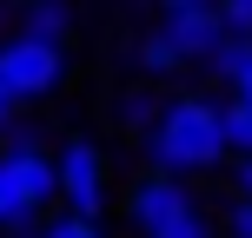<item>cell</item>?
<instances>
[{"instance_id":"cell-19","label":"cell","mask_w":252,"mask_h":238,"mask_svg":"<svg viewBox=\"0 0 252 238\" xmlns=\"http://www.w3.org/2000/svg\"><path fill=\"white\" fill-rule=\"evenodd\" d=\"M13 238H40V232H13Z\"/></svg>"},{"instance_id":"cell-11","label":"cell","mask_w":252,"mask_h":238,"mask_svg":"<svg viewBox=\"0 0 252 238\" xmlns=\"http://www.w3.org/2000/svg\"><path fill=\"white\" fill-rule=\"evenodd\" d=\"M133 60H139V73H146V79H166V73H179V60H173V47H166L159 33H139V47H133Z\"/></svg>"},{"instance_id":"cell-17","label":"cell","mask_w":252,"mask_h":238,"mask_svg":"<svg viewBox=\"0 0 252 238\" xmlns=\"http://www.w3.org/2000/svg\"><path fill=\"white\" fill-rule=\"evenodd\" d=\"M232 100H246V106H252V66H246L239 79H232Z\"/></svg>"},{"instance_id":"cell-14","label":"cell","mask_w":252,"mask_h":238,"mask_svg":"<svg viewBox=\"0 0 252 238\" xmlns=\"http://www.w3.org/2000/svg\"><path fill=\"white\" fill-rule=\"evenodd\" d=\"M226 238H252V199H232L226 205Z\"/></svg>"},{"instance_id":"cell-16","label":"cell","mask_w":252,"mask_h":238,"mask_svg":"<svg viewBox=\"0 0 252 238\" xmlns=\"http://www.w3.org/2000/svg\"><path fill=\"white\" fill-rule=\"evenodd\" d=\"M232 199H252V152H239V165H232Z\"/></svg>"},{"instance_id":"cell-9","label":"cell","mask_w":252,"mask_h":238,"mask_svg":"<svg viewBox=\"0 0 252 238\" xmlns=\"http://www.w3.org/2000/svg\"><path fill=\"white\" fill-rule=\"evenodd\" d=\"M146 238H219V225H213V212L192 199V205H179V212L166 218L159 232H146Z\"/></svg>"},{"instance_id":"cell-2","label":"cell","mask_w":252,"mask_h":238,"mask_svg":"<svg viewBox=\"0 0 252 238\" xmlns=\"http://www.w3.org/2000/svg\"><path fill=\"white\" fill-rule=\"evenodd\" d=\"M53 199L66 205L73 218H100L106 212V152L93 139H66L60 159H53Z\"/></svg>"},{"instance_id":"cell-4","label":"cell","mask_w":252,"mask_h":238,"mask_svg":"<svg viewBox=\"0 0 252 238\" xmlns=\"http://www.w3.org/2000/svg\"><path fill=\"white\" fill-rule=\"evenodd\" d=\"M153 33L173 47V60H179V66H206V53L226 40V26H219V13H213V7H166V20L153 26Z\"/></svg>"},{"instance_id":"cell-1","label":"cell","mask_w":252,"mask_h":238,"mask_svg":"<svg viewBox=\"0 0 252 238\" xmlns=\"http://www.w3.org/2000/svg\"><path fill=\"white\" fill-rule=\"evenodd\" d=\"M139 139H146L153 172H166V179H206V172H219V165L232 159L226 132H219V106L199 100V93L159 100V113H153V126Z\"/></svg>"},{"instance_id":"cell-15","label":"cell","mask_w":252,"mask_h":238,"mask_svg":"<svg viewBox=\"0 0 252 238\" xmlns=\"http://www.w3.org/2000/svg\"><path fill=\"white\" fill-rule=\"evenodd\" d=\"M13 113H27V106H20V93H13V79H7V66H0V126H7Z\"/></svg>"},{"instance_id":"cell-13","label":"cell","mask_w":252,"mask_h":238,"mask_svg":"<svg viewBox=\"0 0 252 238\" xmlns=\"http://www.w3.org/2000/svg\"><path fill=\"white\" fill-rule=\"evenodd\" d=\"M40 238H106V232H100V218H73V212H66V218H53Z\"/></svg>"},{"instance_id":"cell-18","label":"cell","mask_w":252,"mask_h":238,"mask_svg":"<svg viewBox=\"0 0 252 238\" xmlns=\"http://www.w3.org/2000/svg\"><path fill=\"white\" fill-rule=\"evenodd\" d=\"M159 7H213V0H159Z\"/></svg>"},{"instance_id":"cell-5","label":"cell","mask_w":252,"mask_h":238,"mask_svg":"<svg viewBox=\"0 0 252 238\" xmlns=\"http://www.w3.org/2000/svg\"><path fill=\"white\" fill-rule=\"evenodd\" d=\"M179 205H192L186 179H166V172H146V179H133V192H126V225H133L139 238H146V232H159L166 218L179 212Z\"/></svg>"},{"instance_id":"cell-10","label":"cell","mask_w":252,"mask_h":238,"mask_svg":"<svg viewBox=\"0 0 252 238\" xmlns=\"http://www.w3.org/2000/svg\"><path fill=\"white\" fill-rule=\"evenodd\" d=\"M219 132H226V152H252V106L226 100L219 106Z\"/></svg>"},{"instance_id":"cell-7","label":"cell","mask_w":252,"mask_h":238,"mask_svg":"<svg viewBox=\"0 0 252 238\" xmlns=\"http://www.w3.org/2000/svg\"><path fill=\"white\" fill-rule=\"evenodd\" d=\"M246 66H252V33H226L213 53H206V73H213L219 86H232V79H239Z\"/></svg>"},{"instance_id":"cell-6","label":"cell","mask_w":252,"mask_h":238,"mask_svg":"<svg viewBox=\"0 0 252 238\" xmlns=\"http://www.w3.org/2000/svg\"><path fill=\"white\" fill-rule=\"evenodd\" d=\"M13 33H27V40H60V47H66V33H73V0H27Z\"/></svg>"},{"instance_id":"cell-3","label":"cell","mask_w":252,"mask_h":238,"mask_svg":"<svg viewBox=\"0 0 252 238\" xmlns=\"http://www.w3.org/2000/svg\"><path fill=\"white\" fill-rule=\"evenodd\" d=\"M0 66H7L20 106H40L66 86V47L60 40H27V33H7L0 40Z\"/></svg>"},{"instance_id":"cell-12","label":"cell","mask_w":252,"mask_h":238,"mask_svg":"<svg viewBox=\"0 0 252 238\" xmlns=\"http://www.w3.org/2000/svg\"><path fill=\"white\" fill-rule=\"evenodd\" d=\"M213 13L226 33H252V0H213Z\"/></svg>"},{"instance_id":"cell-8","label":"cell","mask_w":252,"mask_h":238,"mask_svg":"<svg viewBox=\"0 0 252 238\" xmlns=\"http://www.w3.org/2000/svg\"><path fill=\"white\" fill-rule=\"evenodd\" d=\"M153 113H159V86H126L113 100V126H120V132H146Z\"/></svg>"}]
</instances>
